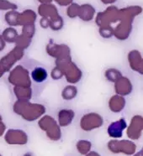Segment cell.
I'll use <instances>...</instances> for the list:
<instances>
[{
  "mask_svg": "<svg viewBox=\"0 0 143 156\" xmlns=\"http://www.w3.org/2000/svg\"><path fill=\"white\" fill-rule=\"evenodd\" d=\"M79 10L81 11V16L82 20H91V18H93L94 13V8L89 5V4H85V5H82V7L79 9Z\"/></svg>",
  "mask_w": 143,
  "mask_h": 156,
  "instance_id": "obj_1",
  "label": "cell"
},
{
  "mask_svg": "<svg viewBox=\"0 0 143 156\" xmlns=\"http://www.w3.org/2000/svg\"><path fill=\"white\" fill-rule=\"evenodd\" d=\"M79 9H80V7L78 6L77 4H72L68 10V15H69L70 17H75L76 15L78 14V13H79Z\"/></svg>",
  "mask_w": 143,
  "mask_h": 156,
  "instance_id": "obj_2",
  "label": "cell"
},
{
  "mask_svg": "<svg viewBox=\"0 0 143 156\" xmlns=\"http://www.w3.org/2000/svg\"><path fill=\"white\" fill-rule=\"evenodd\" d=\"M57 2H58V4H61V5H68L72 2V0H56Z\"/></svg>",
  "mask_w": 143,
  "mask_h": 156,
  "instance_id": "obj_3",
  "label": "cell"
},
{
  "mask_svg": "<svg viewBox=\"0 0 143 156\" xmlns=\"http://www.w3.org/2000/svg\"><path fill=\"white\" fill-rule=\"evenodd\" d=\"M40 2H41L42 4H48V3H51V0H39Z\"/></svg>",
  "mask_w": 143,
  "mask_h": 156,
  "instance_id": "obj_4",
  "label": "cell"
},
{
  "mask_svg": "<svg viewBox=\"0 0 143 156\" xmlns=\"http://www.w3.org/2000/svg\"><path fill=\"white\" fill-rule=\"evenodd\" d=\"M102 1L105 3V4H109V3H113V2H115L116 0H102Z\"/></svg>",
  "mask_w": 143,
  "mask_h": 156,
  "instance_id": "obj_5",
  "label": "cell"
}]
</instances>
